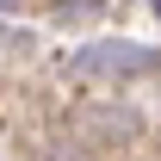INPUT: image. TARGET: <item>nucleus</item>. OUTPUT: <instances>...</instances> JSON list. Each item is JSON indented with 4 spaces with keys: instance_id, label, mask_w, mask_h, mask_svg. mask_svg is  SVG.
Listing matches in <instances>:
<instances>
[{
    "instance_id": "obj_1",
    "label": "nucleus",
    "mask_w": 161,
    "mask_h": 161,
    "mask_svg": "<svg viewBox=\"0 0 161 161\" xmlns=\"http://www.w3.org/2000/svg\"><path fill=\"white\" fill-rule=\"evenodd\" d=\"M155 13H161V0H155Z\"/></svg>"
}]
</instances>
